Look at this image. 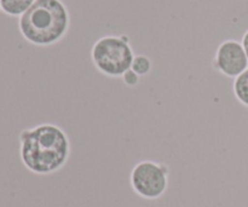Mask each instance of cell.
Here are the masks:
<instances>
[{
	"instance_id": "1",
	"label": "cell",
	"mask_w": 248,
	"mask_h": 207,
	"mask_svg": "<svg viewBox=\"0 0 248 207\" xmlns=\"http://www.w3.org/2000/svg\"><path fill=\"white\" fill-rule=\"evenodd\" d=\"M70 153L64 131L52 124L23 130L19 135V155L24 166L36 175H51L62 169Z\"/></svg>"
},
{
	"instance_id": "2",
	"label": "cell",
	"mask_w": 248,
	"mask_h": 207,
	"mask_svg": "<svg viewBox=\"0 0 248 207\" xmlns=\"http://www.w3.org/2000/svg\"><path fill=\"white\" fill-rule=\"evenodd\" d=\"M69 23V12L61 0H35L19 16L18 28L31 44L47 46L58 43L67 34Z\"/></svg>"
},
{
	"instance_id": "3",
	"label": "cell",
	"mask_w": 248,
	"mask_h": 207,
	"mask_svg": "<svg viewBox=\"0 0 248 207\" xmlns=\"http://www.w3.org/2000/svg\"><path fill=\"white\" fill-rule=\"evenodd\" d=\"M94 67L108 77H123L131 69L135 53L126 35H107L94 43L91 51Z\"/></svg>"
},
{
	"instance_id": "4",
	"label": "cell",
	"mask_w": 248,
	"mask_h": 207,
	"mask_svg": "<svg viewBox=\"0 0 248 207\" xmlns=\"http://www.w3.org/2000/svg\"><path fill=\"white\" fill-rule=\"evenodd\" d=\"M131 186L142 198L155 200L169 186V169L154 161L138 162L131 172Z\"/></svg>"
},
{
	"instance_id": "5",
	"label": "cell",
	"mask_w": 248,
	"mask_h": 207,
	"mask_svg": "<svg viewBox=\"0 0 248 207\" xmlns=\"http://www.w3.org/2000/svg\"><path fill=\"white\" fill-rule=\"evenodd\" d=\"M213 65L228 78H237L248 68V58L240 41L229 39L218 46Z\"/></svg>"
},
{
	"instance_id": "6",
	"label": "cell",
	"mask_w": 248,
	"mask_h": 207,
	"mask_svg": "<svg viewBox=\"0 0 248 207\" xmlns=\"http://www.w3.org/2000/svg\"><path fill=\"white\" fill-rule=\"evenodd\" d=\"M35 0H0L1 10L9 16H22Z\"/></svg>"
},
{
	"instance_id": "7",
	"label": "cell",
	"mask_w": 248,
	"mask_h": 207,
	"mask_svg": "<svg viewBox=\"0 0 248 207\" xmlns=\"http://www.w3.org/2000/svg\"><path fill=\"white\" fill-rule=\"evenodd\" d=\"M234 94L241 104L248 107V68L242 74L235 78Z\"/></svg>"
},
{
	"instance_id": "8",
	"label": "cell",
	"mask_w": 248,
	"mask_h": 207,
	"mask_svg": "<svg viewBox=\"0 0 248 207\" xmlns=\"http://www.w3.org/2000/svg\"><path fill=\"white\" fill-rule=\"evenodd\" d=\"M131 69H132L136 74L140 75V77H144V75H147L148 73L150 72V69H152V61L144 55L135 56L132 65H131Z\"/></svg>"
},
{
	"instance_id": "9",
	"label": "cell",
	"mask_w": 248,
	"mask_h": 207,
	"mask_svg": "<svg viewBox=\"0 0 248 207\" xmlns=\"http://www.w3.org/2000/svg\"><path fill=\"white\" fill-rule=\"evenodd\" d=\"M123 80L128 87H133L138 84V81H140V75L136 74L132 69H128L127 72H125V74L123 75Z\"/></svg>"
},
{
	"instance_id": "10",
	"label": "cell",
	"mask_w": 248,
	"mask_h": 207,
	"mask_svg": "<svg viewBox=\"0 0 248 207\" xmlns=\"http://www.w3.org/2000/svg\"><path fill=\"white\" fill-rule=\"evenodd\" d=\"M242 46H244L245 48V52H246L247 55V58H248V31L246 32V33L244 34V38H242V41H241Z\"/></svg>"
},
{
	"instance_id": "11",
	"label": "cell",
	"mask_w": 248,
	"mask_h": 207,
	"mask_svg": "<svg viewBox=\"0 0 248 207\" xmlns=\"http://www.w3.org/2000/svg\"><path fill=\"white\" fill-rule=\"evenodd\" d=\"M0 9H1V6H0Z\"/></svg>"
}]
</instances>
